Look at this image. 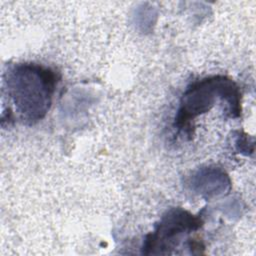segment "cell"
Segmentation results:
<instances>
[{
  "instance_id": "cell-1",
  "label": "cell",
  "mask_w": 256,
  "mask_h": 256,
  "mask_svg": "<svg viewBox=\"0 0 256 256\" xmlns=\"http://www.w3.org/2000/svg\"><path fill=\"white\" fill-rule=\"evenodd\" d=\"M58 80L54 70L35 63H18L7 70V95L24 124L33 125L45 117Z\"/></svg>"
},
{
  "instance_id": "cell-2",
  "label": "cell",
  "mask_w": 256,
  "mask_h": 256,
  "mask_svg": "<svg viewBox=\"0 0 256 256\" xmlns=\"http://www.w3.org/2000/svg\"><path fill=\"white\" fill-rule=\"evenodd\" d=\"M240 99L239 87L226 76H210L196 81L187 88L181 98L175 118V127L191 137L194 119L208 112L217 100L225 101L229 105L231 117H239L241 114Z\"/></svg>"
},
{
  "instance_id": "cell-3",
  "label": "cell",
  "mask_w": 256,
  "mask_h": 256,
  "mask_svg": "<svg viewBox=\"0 0 256 256\" xmlns=\"http://www.w3.org/2000/svg\"><path fill=\"white\" fill-rule=\"evenodd\" d=\"M203 221L200 216L194 215L182 208H172L167 211L155 229L149 233L143 243L142 253L170 254L175 249L184 234L198 230Z\"/></svg>"
}]
</instances>
